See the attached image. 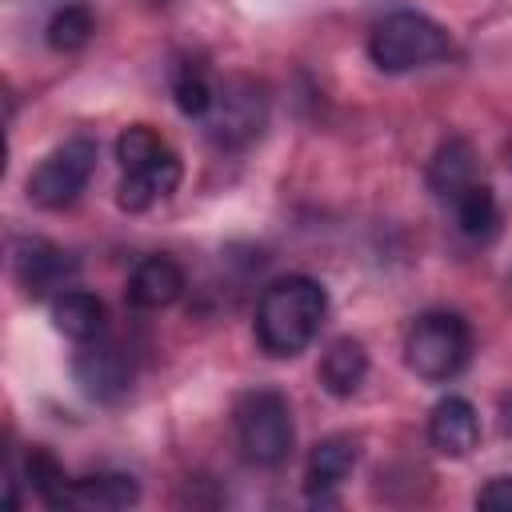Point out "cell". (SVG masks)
<instances>
[{
	"label": "cell",
	"instance_id": "2",
	"mask_svg": "<svg viewBox=\"0 0 512 512\" xmlns=\"http://www.w3.org/2000/svg\"><path fill=\"white\" fill-rule=\"evenodd\" d=\"M452 52V36L424 12H392L368 36V56L380 72H412Z\"/></svg>",
	"mask_w": 512,
	"mask_h": 512
},
{
	"label": "cell",
	"instance_id": "9",
	"mask_svg": "<svg viewBox=\"0 0 512 512\" xmlns=\"http://www.w3.org/2000/svg\"><path fill=\"white\" fill-rule=\"evenodd\" d=\"M428 444L440 456H468L480 444V416L464 396H444L432 412H428Z\"/></svg>",
	"mask_w": 512,
	"mask_h": 512
},
{
	"label": "cell",
	"instance_id": "10",
	"mask_svg": "<svg viewBox=\"0 0 512 512\" xmlns=\"http://www.w3.org/2000/svg\"><path fill=\"white\" fill-rule=\"evenodd\" d=\"M180 176H184L180 156L168 148V152H160L156 160H148V164L124 172L120 192H116V204H120L124 212H144V208H152L156 200L172 196L176 184H180Z\"/></svg>",
	"mask_w": 512,
	"mask_h": 512
},
{
	"label": "cell",
	"instance_id": "22",
	"mask_svg": "<svg viewBox=\"0 0 512 512\" xmlns=\"http://www.w3.org/2000/svg\"><path fill=\"white\" fill-rule=\"evenodd\" d=\"M476 504H480V508H496V512H508V508H512V476H496V480H488V484L480 488Z\"/></svg>",
	"mask_w": 512,
	"mask_h": 512
},
{
	"label": "cell",
	"instance_id": "17",
	"mask_svg": "<svg viewBox=\"0 0 512 512\" xmlns=\"http://www.w3.org/2000/svg\"><path fill=\"white\" fill-rule=\"evenodd\" d=\"M452 212H456V224L464 236L472 240H492L496 228H500V208H496V196L488 184L472 180L464 184L456 196H452Z\"/></svg>",
	"mask_w": 512,
	"mask_h": 512
},
{
	"label": "cell",
	"instance_id": "19",
	"mask_svg": "<svg viewBox=\"0 0 512 512\" xmlns=\"http://www.w3.org/2000/svg\"><path fill=\"white\" fill-rule=\"evenodd\" d=\"M172 96H176V108L192 120H204L212 100H216V88L204 72V64H180L172 72Z\"/></svg>",
	"mask_w": 512,
	"mask_h": 512
},
{
	"label": "cell",
	"instance_id": "6",
	"mask_svg": "<svg viewBox=\"0 0 512 512\" xmlns=\"http://www.w3.org/2000/svg\"><path fill=\"white\" fill-rule=\"evenodd\" d=\"M268 120V88L252 76H232L216 88V100L204 116L208 140L220 148H244L260 136Z\"/></svg>",
	"mask_w": 512,
	"mask_h": 512
},
{
	"label": "cell",
	"instance_id": "7",
	"mask_svg": "<svg viewBox=\"0 0 512 512\" xmlns=\"http://www.w3.org/2000/svg\"><path fill=\"white\" fill-rule=\"evenodd\" d=\"M72 380L80 384V392L88 400L116 404L132 388V352L120 340L92 336L72 356Z\"/></svg>",
	"mask_w": 512,
	"mask_h": 512
},
{
	"label": "cell",
	"instance_id": "11",
	"mask_svg": "<svg viewBox=\"0 0 512 512\" xmlns=\"http://www.w3.org/2000/svg\"><path fill=\"white\" fill-rule=\"evenodd\" d=\"M128 304L132 308H144V312H156V308H168L180 300L184 292V272L172 256H144L132 276H128Z\"/></svg>",
	"mask_w": 512,
	"mask_h": 512
},
{
	"label": "cell",
	"instance_id": "24",
	"mask_svg": "<svg viewBox=\"0 0 512 512\" xmlns=\"http://www.w3.org/2000/svg\"><path fill=\"white\" fill-rule=\"evenodd\" d=\"M508 164H512V148H508Z\"/></svg>",
	"mask_w": 512,
	"mask_h": 512
},
{
	"label": "cell",
	"instance_id": "20",
	"mask_svg": "<svg viewBox=\"0 0 512 512\" xmlns=\"http://www.w3.org/2000/svg\"><path fill=\"white\" fill-rule=\"evenodd\" d=\"M92 32H96V20H92V12H88L84 4H64V8H56L52 20H48V28H44V36H48V44H52L56 52H76V48H84V44L92 40Z\"/></svg>",
	"mask_w": 512,
	"mask_h": 512
},
{
	"label": "cell",
	"instance_id": "1",
	"mask_svg": "<svg viewBox=\"0 0 512 512\" xmlns=\"http://www.w3.org/2000/svg\"><path fill=\"white\" fill-rule=\"evenodd\" d=\"M324 312L328 292L312 276H280L256 300V344L276 360H292L316 340Z\"/></svg>",
	"mask_w": 512,
	"mask_h": 512
},
{
	"label": "cell",
	"instance_id": "5",
	"mask_svg": "<svg viewBox=\"0 0 512 512\" xmlns=\"http://www.w3.org/2000/svg\"><path fill=\"white\" fill-rule=\"evenodd\" d=\"M96 172V140L92 136H72L64 140L60 148H52L28 176V200L48 208V212H60L68 204L80 200V192L88 188Z\"/></svg>",
	"mask_w": 512,
	"mask_h": 512
},
{
	"label": "cell",
	"instance_id": "15",
	"mask_svg": "<svg viewBox=\"0 0 512 512\" xmlns=\"http://www.w3.org/2000/svg\"><path fill=\"white\" fill-rule=\"evenodd\" d=\"M472 172H476V152H472V144H468L464 136H448V140L436 148L432 164H428V188H432L440 200H452L464 184L476 180Z\"/></svg>",
	"mask_w": 512,
	"mask_h": 512
},
{
	"label": "cell",
	"instance_id": "23",
	"mask_svg": "<svg viewBox=\"0 0 512 512\" xmlns=\"http://www.w3.org/2000/svg\"><path fill=\"white\" fill-rule=\"evenodd\" d=\"M500 428H504V432H512V396H504V400H500Z\"/></svg>",
	"mask_w": 512,
	"mask_h": 512
},
{
	"label": "cell",
	"instance_id": "14",
	"mask_svg": "<svg viewBox=\"0 0 512 512\" xmlns=\"http://www.w3.org/2000/svg\"><path fill=\"white\" fill-rule=\"evenodd\" d=\"M368 376V352L360 340L352 336H340L324 348L320 356V384L332 392V396H352Z\"/></svg>",
	"mask_w": 512,
	"mask_h": 512
},
{
	"label": "cell",
	"instance_id": "4",
	"mask_svg": "<svg viewBox=\"0 0 512 512\" xmlns=\"http://www.w3.org/2000/svg\"><path fill=\"white\" fill-rule=\"evenodd\" d=\"M468 356H472V332L456 312H424L412 320L404 336V360L428 384L452 380L468 364Z\"/></svg>",
	"mask_w": 512,
	"mask_h": 512
},
{
	"label": "cell",
	"instance_id": "16",
	"mask_svg": "<svg viewBox=\"0 0 512 512\" xmlns=\"http://www.w3.org/2000/svg\"><path fill=\"white\" fill-rule=\"evenodd\" d=\"M140 500V484L124 472H96L72 484V508H88V512H116Z\"/></svg>",
	"mask_w": 512,
	"mask_h": 512
},
{
	"label": "cell",
	"instance_id": "3",
	"mask_svg": "<svg viewBox=\"0 0 512 512\" xmlns=\"http://www.w3.org/2000/svg\"><path fill=\"white\" fill-rule=\"evenodd\" d=\"M232 424H236V440L248 464L276 468L280 460H288L296 432H292V408L276 388L244 392L232 408Z\"/></svg>",
	"mask_w": 512,
	"mask_h": 512
},
{
	"label": "cell",
	"instance_id": "12",
	"mask_svg": "<svg viewBox=\"0 0 512 512\" xmlns=\"http://www.w3.org/2000/svg\"><path fill=\"white\" fill-rule=\"evenodd\" d=\"M360 460V440L348 436V432H336V436H324L312 456H308V472H304V484H308V496H324L332 492Z\"/></svg>",
	"mask_w": 512,
	"mask_h": 512
},
{
	"label": "cell",
	"instance_id": "18",
	"mask_svg": "<svg viewBox=\"0 0 512 512\" xmlns=\"http://www.w3.org/2000/svg\"><path fill=\"white\" fill-rule=\"evenodd\" d=\"M24 476L32 484V492L48 504V508H72V476L64 472V464L48 452V448H28L24 456Z\"/></svg>",
	"mask_w": 512,
	"mask_h": 512
},
{
	"label": "cell",
	"instance_id": "13",
	"mask_svg": "<svg viewBox=\"0 0 512 512\" xmlns=\"http://www.w3.org/2000/svg\"><path fill=\"white\" fill-rule=\"evenodd\" d=\"M104 320H108L104 300L92 296V292H84V288H68V292H60L52 300V324H56V332L68 336V340H76V344L100 336L104 332Z\"/></svg>",
	"mask_w": 512,
	"mask_h": 512
},
{
	"label": "cell",
	"instance_id": "21",
	"mask_svg": "<svg viewBox=\"0 0 512 512\" xmlns=\"http://www.w3.org/2000/svg\"><path fill=\"white\" fill-rule=\"evenodd\" d=\"M160 152H168V144H164L160 132L148 128V124H128V128L120 132V140H116V160H120L124 172H132V168L156 160Z\"/></svg>",
	"mask_w": 512,
	"mask_h": 512
},
{
	"label": "cell",
	"instance_id": "8",
	"mask_svg": "<svg viewBox=\"0 0 512 512\" xmlns=\"http://www.w3.org/2000/svg\"><path fill=\"white\" fill-rule=\"evenodd\" d=\"M12 272H16V280H20V288L32 296V300H40V296H60L68 284H72V276H76V260L60 248V244H52V240H44V236H20L16 244H12Z\"/></svg>",
	"mask_w": 512,
	"mask_h": 512
}]
</instances>
